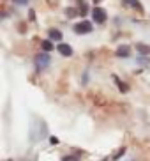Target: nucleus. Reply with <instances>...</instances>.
<instances>
[{"label":"nucleus","mask_w":150,"mask_h":161,"mask_svg":"<svg viewBox=\"0 0 150 161\" xmlns=\"http://www.w3.org/2000/svg\"><path fill=\"white\" fill-rule=\"evenodd\" d=\"M74 32L76 34H88V32H92V23L83 19V21H80V23L74 25Z\"/></svg>","instance_id":"nucleus-1"},{"label":"nucleus","mask_w":150,"mask_h":161,"mask_svg":"<svg viewBox=\"0 0 150 161\" xmlns=\"http://www.w3.org/2000/svg\"><path fill=\"white\" fill-rule=\"evenodd\" d=\"M92 18H94L95 23H104V21H106V11L101 9V7H95V9L92 11Z\"/></svg>","instance_id":"nucleus-2"},{"label":"nucleus","mask_w":150,"mask_h":161,"mask_svg":"<svg viewBox=\"0 0 150 161\" xmlns=\"http://www.w3.org/2000/svg\"><path fill=\"white\" fill-rule=\"evenodd\" d=\"M35 64H37V69H44L50 64V57H48L46 53H39L37 57H35Z\"/></svg>","instance_id":"nucleus-3"},{"label":"nucleus","mask_w":150,"mask_h":161,"mask_svg":"<svg viewBox=\"0 0 150 161\" xmlns=\"http://www.w3.org/2000/svg\"><path fill=\"white\" fill-rule=\"evenodd\" d=\"M56 50L64 55V57H71L72 55V48L69 46V44H64V43H60L58 46H56Z\"/></svg>","instance_id":"nucleus-4"},{"label":"nucleus","mask_w":150,"mask_h":161,"mask_svg":"<svg viewBox=\"0 0 150 161\" xmlns=\"http://www.w3.org/2000/svg\"><path fill=\"white\" fill-rule=\"evenodd\" d=\"M131 55V50H129V46H118L117 48V57L120 58H126Z\"/></svg>","instance_id":"nucleus-5"},{"label":"nucleus","mask_w":150,"mask_h":161,"mask_svg":"<svg viewBox=\"0 0 150 161\" xmlns=\"http://www.w3.org/2000/svg\"><path fill=\"white\" fill-rule=\"evenodd\" d=\"M50 39L51 41H62V32L56 29H51L50 30Z\"/></svg>","instance_id":"nucleus-6"},{"label":"nucleus","mask_w":150,"mask_h":161,"mask_svg":"<svg viewBox=\"0 0 150 161\" xmlns=\"http://www.w3.org/2000/svg\"><path fill=\"white\" fill-rule=\"evenodd\" d=\"M136 50L140 52V55H150V46L148 44H136Z\"/></svg>","instance_id":"nucleus-7"},{"label":"nucleus","mask_w":150,"mask_h":161,"mask_svg":"<svg viewBox=\"0 0 150 161\" xmlns=\"http://www.w3.org/2000/svg\"><path fill=\"white\" fill-rule=\"evenodd\" d=\"M124 4H126V5H131V7H134L136 11H143V9H141V4L138 2V0H124Z\"/></svg>","instance_id":"nucleus-8"},{"label":"nucleus","mask_w":150,"mask_h":161,"mask_svg":"<svg viewBox=\"0 0 150 161\" xmlns=\"http://www.w3.org/2000/svg\"><path fill=\"white\" fill-rule=\"evenodd\" d=\"M113 80L117 81V85H118V89H120V92H127V90H129V87H127L126 83H122V81L118 80V76H115V75H113Z\"/></svg>","instance_id":"nucleus-9"},{"label":"nucleus","mask_w":150,"mask_h":161,"mask_svg":"<svg viewBox=\"0 0 150 161\" xmlns=\"http://www.w3.org/2000/svg\"><path fill=\"white\" fill-rule=\"evenodd\" d=\"M42 50H44V52H51V50H53V43H51V41H42Z\"/></svg>","instance_id":"nucleus-10"},{"label":"nucleus","mask_w":150,"mask_h":161,"mask_svg":"<svg viewBox=\"0 0 150 161\" xmlns=\"http://www.w3.org/2000/svg\"><path fill=\"white\" fill-rule=\"evenodd\" d=\"M78 13H80V11H76V9H66V14L69 16V18H74V16H78Z\"/></svg>","instance_id":"nucleus-11"},{"label":"nucleus","mask_w":150,"mask_h":161,"mask_svg":"<svg viewBox=\"0 0 150 161\" xmlns=\"http://www.w3.org/2000/svg\"><path fill=\"white\" fill-rule=\"evenodd\" d=\"M87 11H88L87 4H80V14H81V16H85V14H87Z\"/></svg>","instance_id":"nucleus-12"},{"label":"nucleus","mask_w":150,"mask_h":161,"mask_svg":"<svg viewBox=\"0 0 150 161\" xmlns=\"http://www.w3.org/2000/svg\"><path fill=\"white\" fill-rule=\"evenodd\" d=\"M124 152H126V149H120V151H118V152H117V154H115V156H113V159L117 161V159H118V158H120V156H122V154H124Z\"/></svg>","instance_id":"nucleus-13"},{"label":"nucleus","mask_w":150,"mask_h":161,"mask_svg":"<svg viewBox=\"0 0 150 161\" xmlns=\"http://www.w3.org/2000/svg\"><path fill=\"white\" fill-rule=\"evenodd\" d=\"M62 161H78V158L76 156H66V158H62Z\"/></svg>","instance_id":"nucleus-14"},{"label":"nucleus","mask_w":150,"mask_h":161,"mask_svg":"<svg viewBox=\"0 0 150 161\" xmlns=\"http://www.w3.org/2000/svg\"><path fill=\"white\" fill-rule=\"evenodd\" d=\"M16 4H19V5H25V4H28V0H14Z\"/></svg>","instance_id":"nucleus-15"},{"label":"nucleus","mask_w":150,"mask_h":161,"mask_svg":"<svg viewBox=\"0 0 150 161\" xmlns=\"http://www.w3.org/2000/svg\"><path fill=\"white\" fill-rule=\"evenodd\" d=\"M50 142H51V143H53V145H55V143H58V138H55V136H51V138H50Z\"/></svg>","instance_id":"nucleus-16"},{"label":"nucleus","mask_w":150,"mask_h":161,"mask_svg":"<svg viewBox=\"0 0 150 161\" xmlns=\"http://www.w3.org/2000/svg\"><path fill=\"white\" fill-rule=\"evenodd\" d=\"M94 2H101V0H94Z\"/></svg>","instance_id":"nucleus-17"}]
</instances>
